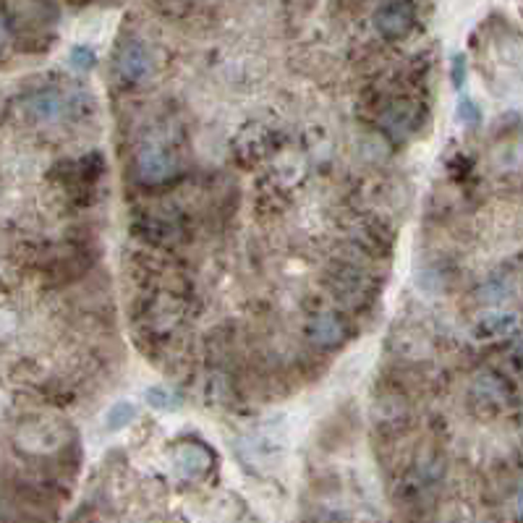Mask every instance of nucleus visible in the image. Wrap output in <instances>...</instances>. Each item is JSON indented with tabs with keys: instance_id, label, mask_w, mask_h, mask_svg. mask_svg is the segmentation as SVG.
<instances>
[{
	"instance_id": "f257e3e1",
	"label": "nucleus",
	"mask_w": 523,
	"mask_h": 523,
	"mask_svg": "<svg viewBox=\"0 0 523 523\" xmlns=\"http://www.w3.org/2000/svg\"><path fill=\"white\" fill-rule=\"evenodd\" d=\"M330 293L338 299L343 307L362 309L371 301V291H374V280L371 275L356 262L351 259H338L327 267L325 273Z\"/></svg>"
},
{
	"instance_id": "f03ea898",
	"label": "nucleus",
	"mask_w": 523,
	"mask_h": 523,
	"mask_svg": "<svg viewBox=\"0 0 523 523\" xmlns=\"http://www.w3.org/2000/svg\"><path fill=\"white\" fill-rule=\"evenodd\" d=\"M179 173V157L162 142H144L136 154V176L144 186L168 184Z\"/></svg>"
},
{
	"instance_id": "7ed1b4c3",
	"label": "nucleus",
	"mask_w": 523,
	"mask_h": 523,
	"mask_svg": "<svg viewBox=\"0 0 523 523\" xmlns=\"http://www.w3.org/2000/svg\"><path fill=\"white\" fill-rule=\"evenodd\" d=\"M154 74V58L150 53V48L142 39H124L116 50V76L131 84H147Z\"/></svg>"
},
{
	"instance_id": "20e7f679",
	"label": "nucleus",
	"mask_w": 523,
	"mask_h": 523,
	"mask_svg": "<svg viewBox=\"0 0 523 523\" xmlns=\"http://www.w3.org/2000/svg\"><path fill=\"white\" fill-rule=\"evenodd\" d=\"M414 19L416 13H414L411 0H385L374 11V30L385 39H403L414 30Z\"/></svg>"
},
{
	"instance_id": "39448f33",
	"label": "nucleus",
	"mask_w": 523,
	"mask_h": 523,
	"mask_svg": "<svg viewBox=\"0 0 523 523\" xmlns=\"http://www.w3.org/2000/svg\"><path fill=\"white\" fill-rule=\"evenodd\" d=\"M345 319L340 317L338 311H319L317 317H311L304 327V336L311 345L317 348H325V351H336L340 348L345 338H348V330H345Z\"/></svg>"
},
{
	"instance_id": "423d86ee",
	"label": "nucleus",
	"mask_w": 523,
	"mask_h": 523,
	"mask_svg": "<svg viewBox=\"0 0 523 523\" xmlns=\"http://www.w3.org/2000/svg\"><path fill=\"white\" fill-rule=\"evenodd\" d=\"M419 124V105L411 100H393L385 105L379 126L393 139H408Z\"/></svg>"
},
{
	"instance_id": "0eeeda50",
	"label": "nucleus",
	"mask_w": 523,
	"mask_h": 523,
	"mask_svg": "<svg viewBox=\"0 0 523 523\" xmlns=\"http://www.w3.org/2000/svg\"><path fill=\"white\" fill-rule=\"evenodd\" d=\"M173 463H176V471L181 476L196 479V476H202L213 468V453L199 442H184V445L176 448Z\"/></svg>"
},
{
	"instance_id": "6e6552de",
	"label": "nucleus",
	"mask_w": 523,
	"mask_h": 523,
	"mask_svg": "<svg viewBox=\"0 0 523 523\" xmlns=\"http://www.w3.org/2000/svg\"><path fill=\"white\" fill-rule=\"evenodd\" d=\"M61 434L53 424H34L30 430H22L19 434V445L27 450V453H53L56 448H61Z\"/></svg>"
},
{
	"instance_id": "1a4fd4ad",
	"label": "nucleus",
	"mask_w": 523,
	"mask_h": 523,
	"mask_svg": "<svg viewBox=\"0 0 523 523\" xmlns=\"http://www.w3.org/2000/svg\"><path fill=\"white\" fill-rule=\"evenodd\" d=\"M513 327H516V317L513 314H508V311H490V314L476 319L474 336L479 340L500 338V336H508Z\"/></svg>"
},
{
	"instance_id": "9d476101",
	"label": "nucleus",
	"mask_w": 523,
	"mask_h": 523,
	"mask_svg": "<svg viewBox=\"0 0 523 523\" xmlns=\"http://www.w3.org/2000/svg\"><path fill=\"white\" fill-rule=\"evenodd\" d=\"M30 113L37 118V121H58L63 113L61 94L56 92L34 94L30 100Z\"/></svg>"
},
{
	"instance_id": "9b49d317",
	"label": "nucleus",
	"mask_w": 523,
	"mask_h": 523,
	"mask_svg": "<svg viewBox=\"0 0 523 523\" xmlns=\"http://www.w3.org/2000/svg\"><path fill=\"white\" fill-rule=\"evenodd\" d=\"M134 419H136V405L128 403V400H118L116 405H110V411L105 416V427L110 431H118L128 427Z\"/></svg>"
},
{
	"instance_id": "f8f14e48",
	"label": "nucleus",
	"mask_w": 523,
	"mask_h": 523,
	"mask_svg": "<svg viewBox=\"0 0 523 523\" xmlns=\"http://www.w3.org/2000/svg\"><path fill=\"white\" fill-rule=\"evenodd\" d=\"M144 398H147V403H150L153 408H157V411H173V408H179V403H181L179 396H173L170 390H162V388H150Z\"/></svg>"
},
{
	"instance_id": "ddd939ff",
	"label": "nucleus",
	"mask_w": 523,
	"mask_h": 523,
	"mask_svg": "<svg viewBox=\"0 0 523 523\" xmlns=\"http://www.w3.org/2000/svg\"><path fill=\"white\" fill-rule=\"evenodd\" d=\"M68 61H71V65H74L76 71H92L94 63H97V56H94L92 48H87V45H76V48L71 50Z\"/></svg>"
},
{
	"instance_id": "4468645a",
	"label": "nucleus",
	"mask_w": 523,
	"mask_h": 523,
	"mask_svg": "<svg viewBox=\"0 0 523 523\" xmlns=\"http://www.w3.org/2000/svg\"><path fill=\"white\" fill-rule=\"evenodd\" d=\"M458 121L463 126H476L479 124V118H482V110H479V105L471 100V97H461L458 100Z\"/></svg>"
},
{
	"instance_id": "2eb2a0df",
	"label": "nucleus",
	"mask_w": 523,
	"mask_h": 523,
	"mask_svg": "<svg viewBox=\"0 0 523 523\" xmlns=\"http://www.w3.org/2000/svg\"><path fill=\"white\" fill-rule=\"evenodd\" d=\"M453 87H458L461 90L463 87V82H466V58L463 56H456L453 58Z\"/></svg>"
},
{
	"instance_id": "dca6fc26",
	"label": "nucleus",
	"mask_w": 523,
	"mask_h": 523,
	"mask_svg": "<svg viewBox=\"0 0 523 523\" xmlns=\"http://www.w3.org/2000/svg\"><path fill=\"white\" fill-rule=\"evenodd\" d=\"M519 510L523 513V490H521V497H519Z\"/></svg>"
}]
</instances>
